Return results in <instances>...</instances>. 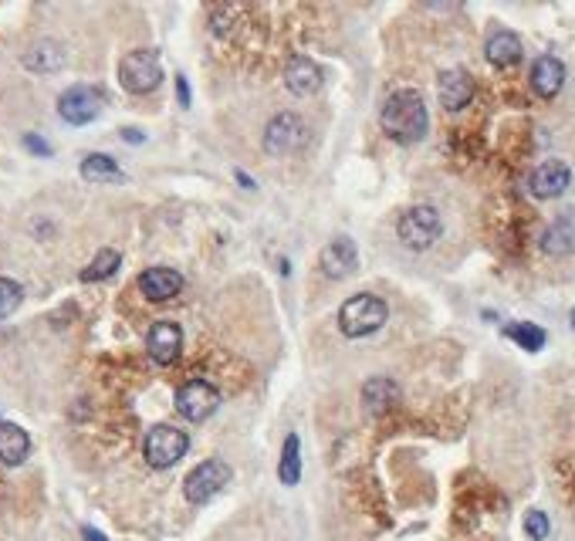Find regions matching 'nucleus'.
<instances>
[{"label": "nucleus", "mask_w": 575, "mask_h": 541, "mask_svg": "<svg viewBox=\"0 0 575 541\" xmlns=\"http://www.w3.org/2000/svg\"><path fill=\"white\" fill-rule=\"evenodd\" d=\"M115 271H119V251L109 247V251L95 254V261L82 271V281H105V278H112Z\"/></svg>", "instance_id": "obj_25"}, {"label": "nucleus", "mask_w": 575, "mask_h": 541, "mask_svg": "<svg viewBox=\"0 0 575 541\" xmlns=\"http://www.w3.org/2000/svg\"><path fill=\"white\" fill-rule=\"evenodd\" d=\"M176 95H180V102L183 105H190V85H187V78H176Z\"/></svg>", "instance_id": "obj_29"}, {"label": "nucleus", "mask_w": 575, "mask_h": 541, "mask_svg": "<svg viewBox=\"0 0 575 541\" xmlns=\"http://www.w3.org/2000/svg\"><path fill=\"white\" fill-rule=\"evenodd\" d=\"M227 481H230V467L224 464V460H203L200 467H193L187 474L183 494H187L190 504H207L214 494L224 491Z\"/></svg>", "instance_id": "obj_8"}, {"label": "nucleus", "mask_w": 575, "mask_h": 541, "mask_svg": "<svg viewBox=\"0 0 575 541\" xmlns=\"http://www.w3.org/2000/svg\"><path fill=\"white\" fill-rule=\"evenodd\" d=\"M305 143H308V129L295 112H281L268 122L264 149H268L271 156H288V153H295V149H302Z\"/></svg>", "instance_id": "obj_7"}, {"label": "nucleus", "mask_w": 575, "mask_h": 541, "mask_svg": "<svg viewBox=\"0 0 575 541\" xmlns=\"http://www.w3.org/2000/svg\"><path fill=\"white\" fill-rule=\"evenodd\" d=\"M542 251L552 254V257L575 251V210H565L562 217L552 220V227L542 234Z\"/></svg>", "instance_id": "obj_17"}, {"label": "nucleus", "mask_w": 575, "mask_h": 541, "mask_svg": "<svg viewBox=\"0 0 575 541\" xmlns=\"http://www.w3.org/2000/svg\"><path fill=\"white\" fill-rule=\"evenodd\" d=\"M285 85H288V92H295V95H315L318 88H322V68L305 55L291 58L285 68Z\"/></svg>", "instance_id": "obj_16"}, {"label": "nucleus", "mask_w": 575, "mask_h": 541, "mask_svg": "<svg viewBox=\"0 0 575 541\" xmlns=\"http://www.w3.org/2000/svg\"><path fill=\"white\" fill-rule=\"evenodd\" d=\"M396 234H400V241L410 247V251H430V247L440 241V234H444V220H440V214L433 207L420 203V207H410L400 217Z\"/></svg>", "instance_id": "obj_3"}, {"label": "nucleus", "mask_w": 575, "mask_h": 541, "mask_svg": "<svg viewBox=\"0 0 575 541\" xmlns=\"http://www.w3.org/2000/svg\"><path fill=\"white\" fill-rule=\"evenodd\" d=\"M278 477H281V484H285V487H295L298 477H302V440H298V433H291V437L285 440Z\"/></svg>", "instance_id": "obj_23"}, {"label": "nucleus", "mask_w": 575, "mask_h": 541, "mask_svg": "<svg viewBox=\"0 0 575 541\" xmlns=\"http://www.w3.org/2000/svg\"><path fill=\"white\" fill-rule=\"evenodd\" d=\"M82 176H85L88 183H122V180H126L122 170H119V163H115L112 156H102V153L85 156Z\"/></svg>", "instance_id": "obj_22"}, {"label": "nucleus", "mask_w": 575, "mask_h": 541, "mask_svg": "<svg viewBox=\"0 0 575 541\" xmlns=\"http://www.w3.org/2000/svg\"><path fill=\"white\" fill-rule=\"evenodd\" d=\"M362 403H366V413L369 416H383L386 410H393L400 403V386L386 376H376L362 386Z\"/></svg>", "instance_id": "obj_18"}, {"label": "nucleus", "mask_w": 575, "mask_h": 541, "mask_svg": "<svg viewBox=\"0 0 575 541\" xmlns=\"http://www.w3.org/2000/svg\"><path fill=\"white\" fill-rule=\"evenodd\" d=\"M28 450H31L28 433L17 427V423H0V464H7V467L24 464Z\"/></svg>", "instance_id": "obj_19"}, {"label": "nucleus", "mask_w": 575, "mask_h": 541, "mask_svg": "<svg viewBox=\"0 0 575 541\" xmlns=\"http://www.w3.org/2000/svg\"><path fill=\"white\" fill-rule=\"evenodd\" d=\"M356 268H359V247H356V241H349V237H335V241L325 244L322 271L329 274V278H345V274H352Z\"/></svg>", "instance_id": "obj_13"}, {"label": "nucleus", "mask_w": 575, "mask_h": 541, "mask_svg": "<svg viewBox=\"0 0 575 541\" xmlns=\"http://www.w3.org/2000/svg\"><path fill=\"white\" fill-rule=\"evenodd\" d=\"M562 85H565V65L559 58H552V55H542L532 65V88H535V95L538 99H555V95L562 92Z\"/></svg>", "instance_id": "obj_15"}, {"label": "nucleus", "mask_w": 575, "mask_h": 541, "mask_svg": "<svg viewBox=\"0 0 575 541\" xmlns=\"http://www.w3.org/2000/svg\"><path fill=\"white\" fill-rule=\"evenodd\" d=\"M504 335H508L511 342H518L525 352H538L545 345V339H548L545 328H538L532 322H511L508 328H504Z\"/></svg>", "instance_id": "obj_24"}, {"label": "nucleus", "mask_w": 575, "mask_h": 541, "mask_svg": "<svg viewBox=\"0 0 575 541\" xmlns=\"http://www.w3.org/2000/svg\"><path fill=\"white\" fill-rule=\"evenodd\" d=\"M102 109H105V92H102V88H95V85H72L58 99L61 119L72 122V126H85V122L99 119Z\"/></svg>", "instance_id": "obj_5"}, {"label": "nucleus", "mask_w": 575, "mask_h": 541, "mask_svg": "<svg viewBox=\"0 0 575 541\" xmlns=\"http://www.w3.org/2000/svg\"><path fill=\"white\" fill-rule=\"evenodd\" d=\"M24 301V288L11 278H0V318L14 315Z\"/></svg>", "instance_id": "obj_26"}, {"label": "nucleus", "mask_w": 575, "mask_h": 541, "mask_svg": "<svg viewBox=\"0 0 575 541\" xmlns=\"http://www.w3.org/2000/svg\"><path fill=\"white\" fill-rule=\"evenodd\" d=\"M24 65H28L31 72H58V68L65 65V51H61V44L55 41H38L28 55H24Z\"/></svg>", "instance_id": "obj_21"}, {"label": "nucleus", "mask_w": 575, "mask_h": 541, "mask_svg": "<svg viewBox=\"0 0 575 541\" xmlns=\"http://www.w3.org/2000/svg\"><path fill=\"white\" fill-rule=\"evenodd\" d=\"M484 55L494 68H511L521 61V38L511 31H494L488 38V48H484Z\"/></svg>", "instance_id": "obj_20"}, {"label": "nucleus", "mask_w": 575, "mask_h": 541, "mask_svg": "<svg viewBox=\"0 0 575 541\" xmlns=\"http://www.w3.org/2000/svg\"><path fill=\"white\" fill-rule=\"evenodd\" d=\"M437 95H440V105H444L447 112H460L474 99V78L467 75L464 68H450V72L440 75Z\"/></svg>", "instance_id": "obj_12"}, {"label": "nucleus", "mask_w": 575, "mask_h": 541, "mask_svg": "<svg viewBox=\"0 0 575 541\" xmlns=\"http://www.w3.org/2000/svg\"><path fill=\"white\" fill-rule=\"evenodd\" d=\"M139 291L149 301H170L183 291V278L173 268H146L139 274Z\"/></svg>", "instance_id": "obj_14"}, {"label": "nucleus", "mask_w": 575, "mask_h": 541, "mask_svg": "<svg viewBox=\"0 0 575 541\" xmlns=\"http://www.w3.org/2000/svg\"><path fill=\"white\" fill-rule=\"evenodd\" d=\"M548 514L545 511H528L525 514V535L532 541H545L548 538Z\"/></svg>", "instance_id": "obj_27"}, {"label": "nucleus", "mask_w": 575, "mask_h": 541, "mask_svg": "<svg viewBox=\"0 0 575 541\" xmlns=\"http://www.w3.org/2000/svg\"><path fill=\"white\" fill-rule=\"evenodd\" d=\"M146 460H149V467H173L176 460H180L183 454L190 450V437L183 430H176L170 427V423H163V427H153L149 430V437H146Z\"/></svg>", "instance_id": "obj_6"}, {"label": "nucleus", "mask_w": 575, "mask_h": 541, "mask_svg": "<svg viewBox=\"0 0 575 541\" xmlns=\"http://www.w3.org/2000/svg\"><path fill=\"white\" fill-rule=\"evenodd\" d=\"M119 78L126 85V92L132 95H149L153 88L163 82V65H159V51L153 48H139L132 55L122 58L119 65Z\"/></svg>", "instance_id": "obj_4"}, {"label": "nucleus", "mask_w": 575, "mask_h": 541, "mask_svg": "<svg viewBox=\"0 0 575 541\" xmlns=\"http://www.w3.org/2000/svg\"><path fill=\"white\" fill-rule=\"evenodd\" d=\"M569 183H572L569 166H565L562 159H545V163L532 173V180H528V190H532L535 200H555L569 190Z\"/></svg>", "instance_id": "obj_10"}, {"label": "nucleus", "mask_w": 575, "mask_h": 541, "mask_svg": "<svg viewBox=\"0 0 575 541\" xmlns=\"http://www.w3.org/2000/svg\"><path fill=\"white\" fill-rule=\"evenodd\" d=\"M572 325H575V312H572Z\"/></svg>", "instance_id": "obj_32"}, {"label": "nucleus", "mask_w": 575, "mask_h": 541, "mask_svg": "<svg viewBox=\"0 0 575 541\" xmlns=\"http://www.w3.org/2000/svg\"><path fill=\"white\" fill-rule=\"evenodd\" d=\"M379 126L389 139L396 143H420L430 129V115L427 105H423V95L413 92V88H400L383 102V112H379Z\"/></svg>", "instance_id": "obj_1"}, {"label": "nucleus", "mask_w": 575, "mask_h": 541, "mask_svg": "<svg viewBox=\"0 0 575 541\" xmlns=\"http://www.w3.org/2000/svg\"><path fill=\"white\" fill-rule=\"evenodd\" d=\"M122 139H126V143H143V136H139L136 129H126V132H122Z\"/></svg>", "instance_id": "obj_31"}, {"label": "nucleus", "mask_w": 575, "mask_h": 541, "mask_svg": "<svg viewBox=\"0 0 575 541\" xmlns=\"http://www.w3.org/2000/svg\"><path fill=\"white\" fill-rule=\"evenodd\" d=\"M389 308L383 298L376 295H352L339 308V328L349 339H362V335H373L386 325Z\"/></svg>", "instance_id": "obj_2"}, {"label": "nucleus", "mask_w": 575, "mask_h": 541, "mask_svg": "<svg viewBox=\"0 0 575 541\" xmlns=\"http://www.w3.org/2000/svg\"><path fill=\"white\" fill-rule=\"evenodd\" d=\"M217 403H220L217 389L210 383H203V379H193V383L180 386V393H176V410L187 416L190 423H203L217 410Z\"/></svg>", "instance_id": "obj_9"}, {"label": "nucleus", "mask_w": 575, "mask_h": 541, "mask_svg": "<svg viewBox=\"0 0 575 541\" xmlns=\"http://www.w3.org/2000/svg\"><path fill=\"white\" fill-rule=\"evenodd\" d=\"M82 535H85V541H109L105 535H99L95 528H82Z\"/></svg>", "instance_id": "obj_30"}, {"label": "nucleus", "mask_w": 575, "mask_h": 541, "mask_svg": "<svg viewBox=\"0 0 575 541\" xmlns=\"http://www.w3.org/2000/svg\"><path fill=\"white\" fill-rule=\"evenodd\" d=\"M146 349H149V356H153V362H159V366H170V362H176V359H180V349H183L180 325H176V322H156L146 335Z\"/></svg>", "instance_id": "obj_11"}, {"label": "nucleus", "mask_w": 575, "mask_h": 541, "mask_svg": "<svg viewBox=\"0 0 575 541\" xmlns=\"http://www.w3.org/2000/svg\"><path fill=\"white\" fill-rule=\"evenodd\" d=\"M24 146H28L31 153H38V156H51V146L44 143L41 136H34V132H28V136H24Z\"/></svg>", "instance_id": "obj_28"}]
</instances>
